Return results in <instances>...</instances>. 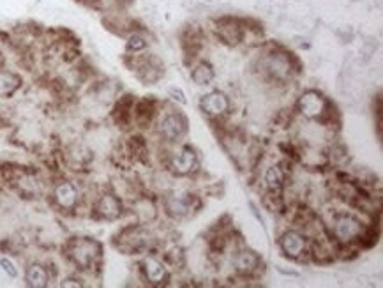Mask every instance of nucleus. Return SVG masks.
Here are the masks:
<instances>
[{
	"instance_id": "20e7f679",
	"label": "nucleus",
	"mask_w": 383,
	"mask_h": 288,
	"mask_svg": "<svg viewBox=\"0 0 383 288\" xmlns=\"http://www.w3.org/2000/svg\"><path fill=\"white\" fill-rule=\"evenodd\" d=\"M92 214L101 221H117L124 214V203L115 193H101L92 205Z\"/></svg>"
},
{
	"instance_id": "1a4fd4ad",
	"label": "nucleus",
	"mask_w": 383,
	"mask_h": 288,
	"mask_svg": "<svg viewBox=\"0 0 383 288\" xmlns=\"http://www.w3.org/2000/svg\"><path fill=\"white\" fill-rule=\"evenodd\" d=\"M261 65L272 80L285 81L292 76V62L285 53H272V55L263 59Z\"/></svg>"
},
{
	"instance_id": "6ab92c4d",
	"label": "nucleus",
	"mask_w": 383,
	"mask_h": 288,
	"mask_svg": "<svg viewBox=\"0 0 383 288\" xmlns=\"http://www.w3.org/2000/svg\"><path fill=\"white\" fill-rule=\"evenodd\" d=\"M147 46H149L147 39H145L143 36H140V34H133V36H131L126 43V50L131 53L143 52V50L147 48Z\"/></svg>"
},
{
	"instance_id": "f3484780",
	"label": "nucleus",
	"mask_w": 383,
	"mask_h": 288,
	"mask_svg": "<svg viewBox=\"0 0 383 288\" xmlns=\"http://www.w3.org/2000/svg\"><path fill=\"white\" fill-rule=\"evenodd\" d=\"M216 78V73H214V68L208 62H200L196 65L195 70L191 71V80L195 81L198 87H207L210 85Z\"/></svg>"
},
{
	"instance_id": "412c9836",
	"label": "nucleus",
	"mask_w": 383,
	"mask_h": 288,
	"mask_svg": "<svg viewBox=\"0 0 383 288\" xmlns=\"http://www.w3.org/2000/svg\"><path fill=\"white\" fill-rule=\"evenodd\" d=\"M61 287H62V288H67V287L82 288V287H85V283H83L82 278H78V276H67V278H64V280L61 281Z\"/></svg>"
},
{
	"instance_id": "aec40b11",
	"label": "nucleus",
	"mask_w": 383,
	"mask_h": 288,
	"mask_svg": "<svg viewBox=\"0 0 383 288\" xmlns=\"http://www.w3.org/2000/svg\"><path fill=\"white\" fill-rule=\"evenodd\" d=\"M0 267H2V271L8 274L11 280H17L18 278V269H17V265L12 264L11 260L9 258H0Z\"/></svg>"
},
{
	"instance_id": "f03ea898",
	"label": "nucleus",
	"mask_w": 383,
	"mask_h": 288,
	"mask_svg": "<svg viewBox=\"0 0 383 288\" xmlns=\"http://www.w3.org/2000/svg\"><path fill=\"white\" fill-rule=\"evenodd\" d=\"M52 202L61 212H74L82 202V193L73 181H58L52 189Z\"/></svg>"
},
{
	"instance_id": "0eeeda50",
	"label": "nucleus",
	"mask_w": 383,
	"mask_h": 288,
	"mask_svg": "<svg viewBox=\"0 0 383 288\" xmlns=\"http://www.w3.org/2000/svg\"><path fill=\"white\" fill-rule=\"evenodd\" d=\"M327 105H329V101L323 98L318 90H307V92L302 94L297 103L298 112H300L304 117L311 119V121L322 119L323 114H325Z\"/></svg>"
},
{
	"instance_id": "4468645a",
	"label": "nucleus",
	"mask_w": 383,
	"mask_h": 288,
	"mask_svg": "<svg viewBox=\"0 0 383 288\" xmlns=\"http://www.w3.org/2000/svg\"><path fill=\"white\" fill-rule=\"evenodd\" d=\"M142 271L145 280L151 285H164L168 281L166 265L155 256H145L142 262Z\"/></svg>"
},
{
	"instance_id": "423d86ee",
	"label": "nucleus",
	"mask_w": 383,
	"mask_h": 288,
	"mask_svg": "<svg viewBox=\"0 0 383 288\" xmlns=\"http://www.w3.org/2000/svg\"><path fill=\"white\" fill-rule=\"evenodd\" d=\"M151 244V237L145 230L142 228H126V230L120 232V236L117 237V248L122 249V251L129 253H136L145 249Z\"/></svg>"
},
{
	"instance_id": "7ed1b4c3",
	"label": "nucleus",
	"mask_w": 383,
	"mask_h": 288,
	"mask_svg": "<svg viewBox=\"0 0 383 288\" xmlns=\"http://www.w3.org/2000/svg\"><path fill=\"white\" fill-rule=\"evenodd\" d=\"M334 237L342 244H350L357 239H362L364 225L353 214H339L334 218Z\"/></svg>"
},
{
	"instance_id": "39448f33",
	"label": "nucleus",
	"mask_w": 383,
	"mask_h": 288,
	"mask_svg": "<svg viewBox=\"0 0 383 288\" xmlns=\"http://www.w3.org/2000/svg\"><path fill=\"white\" fill-rule=\"evenodd\" d=\"M157 131L166 142H179L184 134L188 133V119L184 114H180L179 110L177 112L171 110L161 117Z\"/></svg>"
},
{
	"instance_id": "9b49d317",
	"label": "nucleus",
	"mask_w": 383,
	"mask_h": 288,
	"mask_svg": "<svg viewBox=\"0 0 383 288\" xmlns=\"http://www.w3.org/2000/svg\"><path fill=\"white\" fill-rule=\"evenodd\" d=\"M200 105L204 114H207L208 117H221V115L228 114L230 98L221 90H212V92L205 94Z\"/></svg>"
},
{
	"instance_id": "9d476101",
	"label": "nucleus",
	"mask_w": 383,
	"mask_h": 288,
	"mask_svg": "<svg viewBox=\"0 0 383 288\" xmlns=\"http://www.w3.org/2000/svg\"><path fill=\"white\" fill-rule=\"evenodd\" d=\"M196 198L189 193H171L164 198V209L171 218H184L195 211Z\"/></svg>"
},
{
	"instance_id": "2eb2a0df",
	"label": "nucleus",
	"mask_w": 383,
	"mask_h": 288,
	"mask_svg": "<svg viewBox=\"0 0 383 288\" xmlns=\"http://www.w3.org/2000/svg\"><path fill=\"white\" fill-rule=\"evenodd\" d=\"M25 285L30 288H46L52 281V276H50V271L46 265L39 264V262H32L25 267V274H23Z\"/></svg>"
},
{
	"instance_id": "ddd939ff",
	"label": "nucleus",
	"mask_w": 383,
	"mask_h": 288,
	"mask_svg": "<svg viewBox=\"0 0 383 288\" xmlns=\"http://www.w3.org/2000/svg\"><path fill=\"white\" fill-rule=\"evenodd\" d=\"M260 256L253 251V249H241L237 251L235 256L232 258V265L241 276H251L260 267Z\"/></svg>"
},
{
	"instance_id": "dca6fc26",
	"label": "nucleus",
	"mask_w": 383,
	"mask_h": 288,
	"mask_svg": "<svg viewBox=\"0 0 383 288\" xmlns=\"http://www.w3.org/2000/svg\"><path fill=\"white\" fill-rule=\"evenodd\" d=\"M21 83H23V80H21L20 74L0 68V99L12 98L21 89Z\"/></svg>"
},
{
	"instance_id": "a211bd4d",
	"label": "nucleus",
	"mask_w": 383,
	"mask_h": 288,
	"mask_svg": "<svg viewBox=\"0 0 383 288\" xmlns=\"http://www.w3.org/2000/svg\"><path fill=\"white\" fill-rule=\"evenodd\" d=\"M265 186L267 189L272 191V193H279L285 186V174H283L281 167L272 165V167L267 168L265 172Z\"/></svg>"
},
{
	"instance_id": "f257e3e1",
	"label": "nucleus",
	"mask_w": 383,
	"mask_h": 288,
	"mask_svg": "<svg viewBox=\"0 0 383 288\" xmlns=\"http://www.w3.org/2000/svg\"><path fill=\"white\" fill-rule=\"evenodd\" d=\"M65 258L78 271H94L102 258V244L92 237H73L64 246Z\"/></svg>"
},
{
	"instance_id": "f8f14e48",
	"label": "nucleus",
	"mask_w": 383,
	"mask_h": 288,
	"mask_svg": "<svg viewBox=\"0 0 383 288\" xmlns=\"http://www.w3.org/2000/svg\"><path fill=\"white\" fill-rule=\"evenodd\" d=\"M279 246H281V251L285 253V256L292 260H298L306 251V239L298 232L288 230L281 236Z\"/></svg>"
},
{
	"instance_id": "4be33fe9",
	"label": "nucleus",
	"mask_w": 383,
	"mask_h": 288,
	"mask_svg": "<svg viewBox=\"0 0 383 288\" xmlns=\"http://www.w3.org/2000/svg\"><path fill=\"white\" fill-rule=\"evenodd\" d=\"M170 96L173 99H175V101H179L180 105H186V103H188V101H186V96H184L182 90L177 89V87H171V89H170Z\"/></svg>"
},
{
	"instance_id": "6e6552de",
	"label": "nucleus",
	"mask_w": 383,
	"mask_h": 288,
	"mask_svg": "<svg viewBox=\"0 0 383 288\" xmlns=\"http://www.w3.org/2000/svg\"><path fill=\"white\" fill-rule=\"evenodd\" d=\"M171 168L173 172L179 175H189L193 172H196L200 168V158H198V152H196L193 147L186 145L173 154L171 158Z\"/></svg>"
}]
</instances>
